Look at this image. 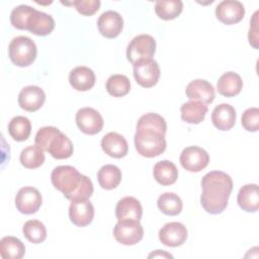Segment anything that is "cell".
<instances>
[{
    "label": "cell",
    "mask_w": 259,
    "mask_h": 259,
    "mask_svg": "<svg viewBox=\"0 0 259 259\" xmlns=\"http://www.w3.org/2000/svg\"><path fill=\"white\" fill-rule=\"evenodd\" d=\"M233 180L223 171H210L202 177V193L200 203L203 209L210 214L223 212L233 190Z\"/></svg>",
    "instance_id": "6da1fadb"
},
{
    "label": "cell",
    "mask_w": 259,
    "mask_h": 259,
    "mask_svg": "<svg viewBox=\"0 0 259 259\" xmlns=\"http://www.w3.org/2000/svg\"><path fill=\"white\" fill-rule=\"evenodd\" d=\"M51 180L55 188L71 201L89 199L93 193L91 180L80 174L73 166L62 165L56 167L52 172Z\"/></svg>",
    "instance_id": "7a4b0ae2"
},
{
    "label": "cell",
    "mask_w": 259,
    "mask_h": 259,
    "mask_svg": "<svg viewBox=\"0 0 259 259\" xmlns=\"http://www.w3.org/2000/svg\"><path fill=\"white\" fill-rule=\"evenodd\" d=\"M135 146L138 153L146 158H154L166 150L165 135L151 127H137Z\"/></svg>",
    "instance_id": "3957f363"
},
{
    "label": "cell",
    "mask_w": 259,
    "mask_h": 259,
    "mask_svg": "<svg viewBox=\"0 0 259 259\" xmlns=\"http://www.w3.org/2000/svg\"><path fill=\"white\" fill-rule=\"evenodd\" d=\"M37 54L34 41L24 35L14 37L8 47V55L11 62L18 67H27L31 65Z\"/></svg>",
    "instance_id": "277c9868"
},
{
    "label": "cell",
    "mask_w": 259,
    "mask_h": 259,
    "mask_svg": "<svg viewBox=\"0 0 259 259\" xmlns=\"http://www.w3.org/2000/svg\"><path fill=\"white\" fill-rule=\"evenodd\" d=\"M156 51V40L152 35L139 34L135 36L127 46L126 58L135 64L141 59H152Z\"/></svg>",
    "instance_id": "5b68a950"
},
{
    "label": "cell",
    "mask_w": 259,
    "mask_h": 259,
    "mask_svg": "<svg viewBox=\"0 0 259 259\" xmlns=\"http://www.w3.org/2000/svg\"><path fill=\"white\" fill-rule=\"evenodd\" d=\"M113 236L118 243L131 246L139 243L143 239L144 229L140 221L121 220L114 226Z\"/></svg>",
    "instance_id": "8992f818"
},
{
    "label": "cell",
    "mask_w": 259,
    "mask_h": 259,
    "mask_svg": "<svg viewBox=\"0 0 259 259\" xmlns=\"http://www.w3.org/2000/svg\"><path fill=\"white\" fill-rule=\"evenodd\" d=\"M134 65V77L139 85L151 88L160 78V67L153 59H141Z\"/></svg>",
    "instance_id": "52a82bcc"
},
{
    "label": "cell",
    "mask_w": 259,
    "mask_h": 259,
    "mask_svg": "<svg viewBox=\"0 0 259 259\" xmlns=\"http://www.w3.org/2000/svg\"><path fill=\"white\" fill-rule=\"evenodd\" d=\"M179 160L185 170L199 172L208 165L209 156L204 149L197 146H190L181 152Z\"/></svg>",
    "instance_id": "ba28073f"
},
{
    "label": "cell",
    "mask_w": 259,
    "mask_h": 259,
    "mask_svg": "<svg viewBox=\"0 0 259 259\" xmlns=\"http://www.w3.org/2000/svg\"><path fill=\"white\" fill-rule=\"evenodd\" d=\"M42 202L40 192L32 186L20 188L15 196L16 208L24 214L35 213Z\"/></svg>",
    "instance_id": "9c48e42d"
},
{
    "label": "cell",
    "mask_w": 259,
    "mask_h": 259,
    "mask_svg": "<svg viewBox=\"0 0 259 259\" xmlns=\"http://www.w3.org/2000/svg\"><path fill=\"white\" fill-rule=\"evenodd\" d=\"M76 123L82 133L96 135L102 130L104 121L97 110L92 107H83L76 113Z\"/></svg>",
    "instance_id": "30bf717a"
},
{
    "label": "cell",
    "mask_w": 259,
    "mask_h": 259,
    "mask_svg": "<svg viewBox=\"0 0 259 259\" xmlns=\"http://www.w3.org/2000/svg\"><path fill=\"white\" fill-rule=\"evenodd\" d=\"M245 15L244 5L237 0H224L215 7V16L224 24L240 22Z\"/></svg>",
    "instance_id": "8fae6325"
},
{
    "label": "cell",
    "mask_w": 259,
    "mask_h": 259,
    "mask_svg": "<svg viewBox=\"0 0 259 259\" xmlns=\"http://www.w3.org/2000/svg\"><path fill=\"white\" fill-rule=\"evenodd\" d=\"M159 239L168 247L181 246L187 239L186 227L178 222L167 223L160 229Z\"/></svg>",
    "instance_id": "7c38bea8"
},
{
    "label": "cell",
    "mask_w": 259,
    "mask_h": 259,
    "mask_svg": "<svg viewBox=\"0 0 259 259\" xmlns=\"http://www.w3.org/2000/svg\"><path fill=\"white\" fill-rule=\"evenodd\" d=\"M97 27L101 35L104 37L114 38L121 32L123 20L118 12L108 10L99 16L97 20Z\"/></svg>",
    "instance_id": "4fadbf2b"
},
{
    "label": "cell",
    "mask_w": 259,
    "mask_h": 259,
    "mask_svg": "<svg viewBox=\"0 0 259 259\" xmlns=\"http://www.w3.org/2000/svg\"><path fill=\"white\" fill-rule=\"evenodd\" d=\"M55 28L54 18L41 11L33 9L27 18L25 30L39 36H46L50 34Z\"/></svg>",
    "instance_id": "5bb4252c"
},
{
    "label": "cell",
    "mask_w": 259,
    "mask_h": 259,
    "mask_svg": "<svg viewBox=\"0 0 259 259\" xmlns=\"http://www.w3.org/2000/svg\"><path fill=\"white\" fill-rule=\"evenodd\" d=\"M46 94L44 90L38 86H26L24 87L18 95L19 106L28 111L34 112L38 110L45 103Z\"/></svg>",
    "instance_id": "9a60e30c"
},
{
    "label": "cell",
    "mask_w": 259,
    "mask_h": 259,
    "mask_svg": "<svg viewBox=\"0 0 259 259\" xmlns=\"http://www.w3.org/2000/svg\"><path fill=\"white\" fill-rule=\"evenodd\" d=\"M69 217L71 222L80 228L88 226L94 218L93 204L88 200H74L69 207Z\"/></svg>",
    "instance_id": "2e32d148"
},
{
    "label": "cell",
    "mask_w": 259,
    "mask_h": 259,
    "mask_svg": "<svg viewBox=\"0 0 259 259\" xmlns=\"http://www.w3.org/2000/svg\"><path fill=\"white\" fill-rule=\"evenodd\" d=\"M185 93L190 100H198L205 104L211 103L215 97L213 86L206 80L202 79L191 81L186 86Z\"/></svg>",
    "instance_id": "e0dca14e"
},
{
    "label": "cell",
    "mask_w": 259,
    "mask_h": 259,
    "mask_svg": "<svg viewBox=\"0 0 259 259\" xmlns=\"http://www.w3.org/2000/svg\"><path fill=\"white\" fill-rule=\"evenodd\" d=\"M101 148L105 154L116 159L124 157L128 151L126 140L114 132H110L102 138Z\"/></svg>",
    "instance_id": "ac0fdd59"
},
{
    "label": "cell",
    "mask_w": 259,
    "mask_h": 259,
    "mask_svg": "<svg viewBox=\"0 0 259 259\" xmlns=\"http://www.w3.org/2000/svg\"><path fill=\"white\" fill-rule=\"evenodd\" d=\"M115 215L117 221H140L143 215L142 204L137 198L133 196H125L117 202L115 206Z\"/></svg>",
    "instance_id": "d6986e66"
},
{
    "label": "cell",
    "mask_w": 259,
    "mask_h": 259,
    "mask_svg": "<svg viewBox=\"0 0 259 259\" xmlns=\"http://www.w3.org/2000/svg\"><path fill=\"white\" fill-rule=\"evenodd\" d=\"M211 121L217 128L230 131L236 123L235 108L228 103L217 105L211 113Z\"/></svg>",
    "instance_id": "ffe728a7"
},
{
    "label": "cell",
    "mask_w": 259,
    "mask_h": 259,
    "mask_svg": "<svg viewBox=\"0 0 259 259\" xmlns=\"http://www.w3.org/2000/svg\"><path fill=\"white\" fill-rule=\"evenodd\" d=\"M69 82L75 90L87 91L95 84V74L90 68L79 66L70 72Z\"/></svg>",
    "instance_id": "44dd1931"
},
{
    "label": "cell",
    "mask_w": 259,
    "mask_h": 259,
    "mask_svg": "<svg viewBox=\"0 0 259 259\" xmlns=\"http://www.w3.org/2000/svg\"><path fill=\"white\" fill-rule=\"evenodd\" d=\"M207 110V104L198 100H190L180 107L181 119L187 123L198 124L204 119Z\"/></svg>",
    "instance_id": "7402d4cb"
},
{
    "label": "cell",
    "mask_w": 259,
    "mask_h": 259,
    "mask_svg": "<svg viewBox=\"0 0 259 259\" xmlns=\"http://www.w3.org/2000/svg\"><path fill=\"white\" fill-rule=\"evenodd\" d=\"M237 201L239 206L248 212H255L259 208V188L257 184H246L240 188Z\"/></svg>",
    "instance_id": "603a6c76"
},
{
    "label": "cell",
    "mask_w": 259,
    "mask_h": 259,
    "mask_svg": "<svg viewBox=\"0 0 259 259\" xmlns=\"http://www.w3.org/2000/svg\"><path fill=\"white\" fill-rule=\"evenodd\" d=\"M217 88L221 95L226 97H233L241 92L243 88V81L240 75L237 73L227 72L220 77Z\"/></svg>",
    "instance_id": "cb8c5ba5"
},
{
    "label": "cell",
    "mask_w": 259,
    "mask_h": 259,
    "mask_svg": "<svg viewBox=\"0 0 259 259\" xmlns=\"http://www.w3.org/2000/svg\"><path fill=\"white\" fill-rule=\"evenodd\" d=\"M153 175L158 183L167 186L176 182L178 178V170L174 163L168 160H163L155 164Z\"/></svg>",
    "instance_id": "d4e9b609"
},
{
    "label": "cell",
    "mask_w": 259,
    "mask_h": 259,
    "mask_svg": "<svg viewBox=\"0 0 259 259\" xmlns=\"http://www.w3.org/2000/svg\"><path fill=\"white\" fill-rule=\"evenodd\" d=\"M48 152L55 159H68L73 155V144L65 134L60 132L52 139Z\"/></svg>",
    "instance_id": "484cf974"
},
{
    "label": "cell",
    "mask_w": 259,
    "mask_h": 259,
    "mask_svg": "<svg viewBox=\"0 0 259 259\" xmlns=\"http://www.w3.org/2000/svg\"><path fill=\"white\" fill-rule=\"evenodd\" d=\"M97 179L99 185L106 190L114 189L121 181V171L119 168L112 164L102 166L97 172Z\"/></svg>",
    "instance_id": "4316f807"
},
{
    "label": "cell",
    "mask_w": 259,
    "mask_h": 259,
    "mask_svg": "<svg viewBox=\"0 0 259 259\" xmlns=\"http://www.w3.org/2000/svg\"><path fill=\"white\" fill-rule=\"evenodd\" d=\"M24 244L16 237L7 236L0 241V255L3 259H20L24 256Z\"/></svg>",
    "instance_id": "83f0119b"
},
{
    "label": "cell",
    "mask_w": 259,
    "mask_h": 259,
    "mask_svg": "<svg viewBox=\"0 0 259 259\" xmlns=\"http://www.w3.org/2000/svg\"><path fill=\"white\" fill-rule=\"evenodd\" d=\"M8 133L17 142L26 141L31 133V123L25 116H14L8 124Z\"/></svg>",
    "instance_id": "f1b7e54d"
},
{
    "label": "cell",
    "mask_w": 259,
    "mask_h": 259,
    "mask_svg": "<svg viewBox=\"0 0 259 259\" xmlns=\"http://www.w3.org/2000/svg\"><path fill=\"white\" fill-rule=\"evenodd\" d=\"M44 151L36 145L24 148L19 156L20 163L27 169H35L40 167L45 162Z\"/></svg>",
    "instance_id": "f546056e"
},
{
    "label": "cell",
    "mask_w": 259,
    "mask_h": 259,
    "mask_svg": "<svg viewBox=\"0 0 259 259\" xmlns=\"http://www.w3.org/2000/svg\"><path fill=\"white\" fill-rule=\"evenodd\" d=\"M183 9V3L180 0H158L155 4V12L159 18L163 20H171L176 18Z\"/></svg>",
    "instance_id": "4dcf8cb0"
},
{
    "label": "cell",
    "mask_w": 259,
    "mask_h": 259,
    "mask_svg": "<svg viewBox=\"0 0 259 259\" xmlns=\"http://www.w3.org/2000/svg\"><path fill=\"white\" fill-rule=\"evenodd\" d=\"M157 205L159 209L167 215H177L182 210L181 198L173 192H165L158 198Z\"/></svg>",
    "instance_id": "1f68e13d"
},
{
    "label": "cell",
    "mask_w": 259,
    "mask_h": 259,
    "mask_svg": "<svg viewBox=\"0 0 259 259\" xmlns=\"http://www.w3.org/2000/svg\"><path fill=\"white\" fill-rule=\"evenodd\" d=\"M106 90L113 97H122L130 92L131 82L126 76L115 74L107 79Z\"/></svg>",
    "instance_id": "d6a6232c"
},
{
    "label": "cell",
    "mask_w": 259,
    "mask_h": 259,
    "mask_svg": "<svg viewBox=\"0 0 259 259\" xmlns=\"http://www.w3.org/2000/svg\"><path fill=\"white\" fill-rule=\"evenodd\" d=\"M24 237L33 244L42 243L47 238V229L45 225L37 220L27 221L22 228Z\"/></svg>",
    "instance_id": "836d02e7"
},
{
    "label": "cell",
    "mask_w": 259,
    "mask_h": 259,
    "mask_svg": "<svg viewBox=\"0 0 259 259\" xmlns=\"http://www.w3.org/2000/svg\"><path fill=\"white\" fill-rule=\"evenodd\" d=\"M137 127H151L165 135L167 131V123L165 118L160 114L149 112L140 117L137 123Z\"/></svg>",
    "instance_id": "e575fe53"
},
{
    "label": "cell",
    "mask_w": 259,
    "mask_h": 259,
    "mask_svg": "<svg viewBox=\"0 0 259 259\" xmlns=\"http://www.w3.org/2000/svg\"><path fill=\"white\" fill-rule=\"evenodd\" d=\"M34 8L28 6V5H18L10 13V22L13 27L20 29V30H25L26 26V21L30 13L33 11Z\"/></svg>",
    "instance_id": "d590c367"
},
{
    "label": "cell",
    "mask_w": 259,
    "mask_h": 259,
    "mask_svg": "<svg viewBox=\"0 0 259 259\" xmlns=\"http://www.w3.org/2000/svg\"><path fill=\"white\" fill-rule=\"evenodd\" d=\"M61 131L55 126H44L39 128L35 135L34 142L44 152H48L52 139L57 136Z\"/></svg>",
    "instance_id": "8d00e7d4"
},
{
    "label": "cell",
    "mask_w": 259,
    "mask_h": 259,
    "mask_svg": "<svg viewBox=\"0 0 259 259\" xmlns=\"http://www.w3.org/2000/svg\"><path fill=\"white\" fill-rule=\"evenodd\" d=\"M242 125L248 132H257L259 128V109L250 107L242 114Z\"/></svg>",
    "instance_id": "74e56055"
},
{
    "label": "cell",
    "mask_w": 259,
    "mask_h": 259,
    "mask_svg": "<svg viewBox=\"0 0 259 259\" xmlns=\"http://www.w3.org/2000/svg\"><path fill=\"white\" fill-rule=\"evenodd\" d=\"M73 5L75 6L76 10L82 15L90 16L98 11L100 7V1L99 0H76V1H73Z\"/></svg>",
    "instance_id": "f35d334b"
},
{
    "label": "cell",
    "mask_w": 259,
    "mask_h": 259,
    "mask_svg": "<svg viewBox=\"0 0 259 259\" xmlns=\"http://www.w3.org/2000/svg\"><path fill=\"white\" fill-rule=\"evenodd\" d=\"M248 39L250 45L258 50L259 46V37H258V11H256L250 20V28H249V33H248Z\"/></svg>",
    "instance_id": "ab89813d"
},
{
    "label": "cell",
    "mask_w": 259,
    "mask_h": 259,
    "mask_svg": "<svg viewBox=\"0 0 259 259\" xmlns=\"http://www.w3.org/2000/svg\"><path fill=\"white\" fill-rule=\"evenodd\" d=\"M151 257H168V258H173V256L169 253H166L164 250H156L155 252L151 253L149 255V258Z\"/></svg>",
    "instance_id": "60d3db41"
}]
</instances>
